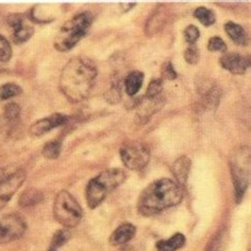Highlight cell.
<instances>
[{"mask_svg": "<svg viewBox=\"0 0 251 251\" xmlns=\"http://www.w3.org/2000/svg\"><path fill=\"white\" fill-rule=\"evenodd\" d=\"M98 70L88 57L71 58L65 65L59 76V88L72 103H78L88 97L94 87Z\"/></svg>", "mask_w": 251, "mask_h": 251, "instance_id": "cell-1", "label": "cell"}, {"mask_svg": "<svg viewBox=\"0 0 251 251\" xmlns=\"http://www.w3.org/2000/svg\"><path fill=\"white\" fill-rule=\"evenodd\" d=\"M182 197L181 186L169 178H161L143 190L137 208L143 216L156 215L168 208L177 206L181 202Z\"/></svg>", "mask_w": 251, "mask_h": 251, "instance_id": "cell-2", "label": "cell"}, {"mask_svg": "<svg viewBox=\"0 0 251 251\" xmlns=\"http://www.w3.org/2000/svg\"><path fill=\"white\" fill-rule=\"evenodd\" d=\"M126 177V172L121 169H109L91 179L86 189V201L89 208H97L109 193L121 186Z\"/></svg>", "mask_w": 251, "mask_h": 251, "instance_id": "cell-3", "label": "cell"}, {"mask_svg": "<svg viewBox=\"0 0 251 251\" xmlns=\"http://www.w3.org/2000/svg\"><path fill=\"white\" fill-rule=\"evenodd\" d=\"M92 24V15L83 12L66 22L54 38V47L59 52L70 51L87 33Z\"/></svg>", "mask_w": 251, "mask_h": 251, "instance_id": "cell-4", "label": "cell"}, {"mask_svg": "<svg viewBox=\"0 0 251 251\" xmlns=\"http://www.w3.org/2000/svg\"><path fill=\"white\" fill-rule=\"evenodd\" d=\"M236 202H241L250 182V151L248 147L237 148L230 159Z\"/></svg>", "mask_w": 251, "mask_h": 251, "instance_id": "cell-5", "label": "cell"}, {"mask_svg": "<svg viewBox=\"0 0 251 251\" xmlns=\"http://www.w3.org/2000/svg\"><path fill=\"white\" fill-rule=\"evenodd\" d=\"M54 219L66 228H74L80 224L83 210L75 198L68 191L58 192L53 204Z\"/></svg>", "mask_w": 251, "mask_h": 251, "instance_id": "cell-6", "label": "cell"}, {"mask_svg": "<svg viewBox=\"0 0 251 251\" xmlns=\"http://www.w3.org/2000/svg\"><path fill=\"white\" fill-rule=\"evenodd\" d=\"M121 159L124 166L131 171H141L150 161V150L140 142H129L122 147L120 151Z\"/></svg>", "mask_w": 251, "mask_h": 251, "instance_id": "cell-7", "label": "cell"}, {"mask_svg": "<svg viewBox=\"0 0 251 251\" xmlns=\"http://www.w3.org/2000/svg\"><path fill=\"white\" fill-rule=\"evenodd\" d=\"M27 224L17 214H9L0 219V244L11 243L24 235Z\"/></svg>", "mask_w": 251, "mask_h": 251, "instance_id": "cell-8", "label": "cell"}, {"mask_svg": "<svg viewBox=\"0 0 251 251\" xmlns=\"http://www.w3.org/2000/svg\"><path fill=\"white\" fill-rule=\"evenodd\" d=\"M27 178L24 170H17L0 181V210L8 203Z\"/></svg>", "mask_w": 251, "mask_h": 251, "instance_id": "cell-9", "label": "cell"}, {"mask_svg": "<svg viewBox=\"0 0 251 251\" xmlns=\"http://www.w3.org/2000/svg\"><path fill=\"white\" fill-rule=\"evenodd\" d=\"M8 24L12 28V39L17 45L28 42L34 34V28L28 19L22 14H12L8 18Z\"/></svg>", "mask_w": 251, "mask_h": 251, "instance_id": "cell-10", "label": "cell"}, {"mask_svg": "<svg viewBox=\"0 0 251 251\" xmlns=\"http://www.w3.org/2000/svg\"><path fill=\"white\" fill-rule=\"evenodd\" d=\"M67 120V116H65L63 114H53L47 118L41 119V120L36 121L35 123H33L30 126L29 133L33 137H41L45 134H47L48 131L65 124Z\"/></svg>", "mask_w": 251, "mask_h": 251, "instance_id": "cell-11", "label": "cell"}, {"mask_svg": "<svg viewBox=\"0 0 251 251\" xmlns=\"http://www.w3.org/2000/svg\"><path fill=\"white\" fill-rule=\"evenodd\" d=\"M220 64L224 69L228 70L232 75L246 74L250 66V59L239 53H226L221 56Z\"/></svg>", "mask_w": 251, "mask_h": 251, "instance_id": "cell-12", "label": "cell"}, {"mask_svg": "<svg viewBox=\"0 0 251 251\" xmlns=\"http://www.w3.org/2000/svg\"><path fill=\"white\" fill-rule=\"evenodd\" d=\"M191 169V160L187 156H181L172 164V173L176 178V182L179 186H186Z\"/></svg>", "mask_w": 251, "mask_h": 251, "instance_id": "cell-13", "label": "cell"}, {"mask_svg": "<svg viewBox=\"0 0 251 251\" xmlns=\"http://www.w3.org/2000/svg\"><path fill=\"white\" fill-rule=\"evenodd\" d=\"M136 234V227L133 224H123L119 226L109 237V243L114 246L123 245L129 242Z\"/></svg>", "mask_w": 251, "mask_h": 251, "instance_id": "cell-14", "label": "cell"}, {"mask_svg": "<svg viewBox=\"0 0 251 251\" xmlns=\"http://www.w3.org/2000/svg\"><path fill=\"white\" fill-rule=\"evenodd\" d=\"M144 80V75L141 71H131L128 75L125 77L124 85H125V91L130 97L135 96L138 91L142 87Z\"/></svg>", "mask_w": 251, "mask_h": 251, "instance_id": "cell-15", "label": "cell"}, {"mask_svg": "<svg viewBox=\"0 0 251 251\" xmlns=\"http://www.w3.org/2000/svg\"><path fill=\"white\" fill-rule=\"evenodd\" d=\"M224 29L226 31L228 36L232 39L235 44L240 46L247 45V35L242 25H237L233 22H228L224 25Z\"/></svg>", "mask_w": 251, "mask_h": 251, "instance_id": "cell-16", "label": "cell"}, {"mask_svg": "<svg viewBox=\"0 0 251 251\" xmlns=\"http://www.w3.org/2000/svg\"><path fill=\"white\" fill-rule=\"evenodd\" d=\"M184 243H186V237L181 233H176L169 240L159 241L156 244V248L158 251H176L180 249Z\"/></svg>", "mask_w": 251, "mask_h": 251, "instance_id": "cell-17", "label": "cell"}, {"mask_svg": "<svg viewBox=\"0 0 251 251\" xmlns=\"http://www.w3.org/2000/svg\"><path fill=\"white\" fill-rule=\"evenodd\" d=\"M44 195L41 192V191H38L36 189H29L24 192L19 198V204H21L22 207H32V206H35L38 202H41L43 201Z\"/></svg>", "mask_w": 251, "mask_h": 251, "instance_id": "cell-18", "label": "cell"}, {"mask_svg": "<svg viewBox=\"0 0 251 251\" xmlns=\"http://www.w3.org/2000/svg\"><path fill=\"white\" fill-rule=\"evenodd\" d=\"M194 17L200 22L204 27H210L215 24L216 17L214 12L210 9L204 8V6H200L194 12Z\"/></svg>", "mask_w": 251, "mask_h": 251, "instance_id": "cell-19", "label": "cell"}, {"mask_svg": "<svg viewBox=\"0 0 251 251\" xmlns=\"http://www.w3.org/2000/svg\"><path fill=\"white\" fill-rule=\"evenodd\" d=\"M162 17H163V14L160 11L154 13V14L151 16L150 21L148 22V25H147V29H145V32H147V34L149 36L154 35L156 32L162 29V25L166 24L162 19Z\"/></svg>", "mask_w": 251, "mask_h": 251, "instance_id": "cell-20", "label": "cell"}, {"mask_svg": "<svg viewBox=\"0 0 251 251\" xmlns=\"http://www.w3.org/2000/svg\"><path fill=\"white\" fill-rule=\"evenodd\" d=\"M23 92V89L21 86H18L17 84L14 83H8L2 85L0 87V99L1 100H8V99H11L13 97L19 96Z\"/></svg>", "mask_w": 251, "mask_h": 251, "instance_id": "cell-21", "label": "cell"}, {"mask_svg": "<svg viewBox=\"0 0 251 251\" xmlns=\"http://www.w3.org/2000/svg\"><path fill=\"white\" fill-rule=\"evenodd\" d=\"M62 143L59 141H51L45 145L43 149V155L47 159H56L61 154Z\"/></svg>", "mask_w": 251, "mask_h": 251, "instance_id": "cell-22", "label": "cell"}, {"mask_svg": "<svg viewBox=\"0 0 251 251\" xmlns=\"http://www.w3.org/2000/svg\"><path fill=\"white\" fill-rule=\"evenodd\" d=\"M162 88H163L162 78H155V80H151V82L148 86L145 98L149 99V100H154V99H157L161 94Z\"/></svg>", "mask_w": 251, "mask_h": 251, "instance_id": "cell-23", "label": "cell"}, {"mask_svg": "<svg viewBox=\"0 0 251 251\" xmlns=\"http://www.w3.org/2000/svg\"><path fill=\"white\" fill-rule=\"evenodd\" d=\"M12 57V48L8 39L0 34V63L9 62Z\"/></svg>", "mask_w": 251, "mask_h": 251, "instance_id": "cell-24", "label": "cell"}, {"mask_svg": "<svg viewBox=\"0 0 251 251\" xmlns=\"http://www.w3.org/2000/svg\"><path fill=\"white\" fill-rule=\"evenodd\" d=\"M70 237V233L68 230L66 229H62V230H58L54 233L53 237H52V241H51V248L52 249H56L58 247L63 246L64 244L69 240Z\"/></svg>", "mask_w": 251, "mask_h": 251, "instance_id": "cell-25", "label": "cell"}, {"mask_svg": "<svg viewBox=\"0 0 251 251\" xmlns=\"http://www.w3.org/2000/svg\"><path fill=\"white\" fill-rule=\"evenodd\" d=\"M208 50L211 52H225L227 51V45L219 36H213L208 42Z\"/></svg>", "mask_w": 251, "mask_h": 251, "instance_id": "cell-26", "label": "cell"}, {"mask_svg": "<svg viewBox=\"0 0 251 251\" xmlns=\"http://www.w3.org/2000/svg\"><path fill=\"white\" fill-rule=\"evenodd\" d=\"M184 59L190 65H196L200 61V50L195 45H189L187 50L184 51Z\"/></svg>", "mask_w": 251, "mask_h": 251, "instance_id": "cell-27", "label": "cell"}, {"mask_svg": "<svg viewBox=\"0 0 251 251\" xmlns=\"http://www.w3.org/2000/svg\"><path fill=\"white\" fill-rule=\"evenodd\" d=\"M105 98L108 103L116 104L121 100V86L120 85H112L111 88L106 92Z\"/></svg>", "mask_w": 251, "mask_h": 251, "instance_id": "cell-28", "label": "cell"}, {"mask_svg": "<svg viewBox=\"0 0 251 251\" xmlns=\"http://www.w3.org/2000/svg\"><path fill=\"white\" fill-rule=\"evenodd\" d=\"M200 35V30L194 25H190L184 29V36H186V41L189 45H195Z\"/></svg>", "mask_w": 251, "mask_h": 251, "instance_id": "cell-29", "label": "cell"}, {"mask_svg": "<svg viewBox=\"0 0 251 251\" xmlns=\"http://www.w3.org/2000/svg\"><path fill=\"white\" fill-rule=\"evenodd\" d=\"M161 75L163 80L173 81L177 77V72L174 69V66L170 61L166 62L161 67Z\"/></svg>", "mask_w": 251, "mask_h": 251, "instance_id": "cell-30", "label": "cell"}, {"mask_svg": "<svg viewBox=\"0 0 251 251\" xmlns=\"http://www.w3.org/2000/svg\"><path fill=\"white\" fill-rule=\"evenodd\" d=\"M4 116L9 120H15L21 116V107L16 103H10L4 108Z\"/></svg>", "mask_w": 251, "mask_h": 251, "instance_id": "cell-31", "label": "cell"}, {"mask_svg": "<svg viewBox=\"0 0 251 251\" xmlns=\"http://www.w3.org/2000/svg\"><path fill=\"white\" fill-rule=\"evenodd\" d=\"M220 243H221V240H220V235L215 236L214 239L210 242L209 246L207 248V251H219V247H220Z\"/></svg>", "mask_w": 251, "mask_h": 251, "instance_id": "cell-32", "label": "cell"}, {"mask_svg": "<svg viewBox=\"0 0 251 251\" xmlns=\"http://www.w3.org/2000/svg\"><path fill=\"white\" fill-rule=\"evenodd\" d=\"M49 251H55V249H52V248H51Z\"/></svg>", "mask_w": 251, "mask_h": 251, "instance_id": "cell-33", "label": "cell"}]
</instances>
